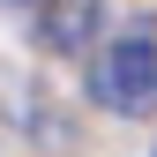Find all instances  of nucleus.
Returning a JSON list of instances; mask_svg holds the SVG:
<instances>
[{
	"instance_id": "obj_1",
	"label": "nucleus",
	"mask_w": 157,
	"mask_h": 157,
	"mask_svg": "<svg viewBox=\"0 0 157 157\" xmlns=\"http://www.w3.org/2000/svg\"><path fill=\"white\" fill-rule=\"evenodd\" d=\"M90 97L105 112H157V45L150 37H112L90 52Z\"/></svg>"
},
{
	"instance_id": "obj_2",
	"label": "nucleus",
	"mask_w": 157,
	"mask_h": 157,
	"mask_svg": "<svg viewBox=\"0 0 157 157\" xmlns=\"http://www.w3.org/2000/svg\"><path fill=\"white\" fill-rule=\"evenodd\" d=\"M37 30H45V45H52V52L82 60V52H97V30H105V0H45Z\"/></svg>"
}]
</instances>
